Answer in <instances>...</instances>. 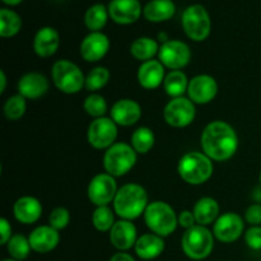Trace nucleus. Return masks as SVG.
Segmentation results:
<instances>
[{
    "instance_id": "obj_1",
    "label": "nucleus",
    "mask_w": 261,
    "mask_h": 261,
    "mask_svg": "<svg viewBox=\"0 0 261 261\" xmlns=\"http://www.w3.org/2000/svg\"><path fill=\"white\" fill-rule=\"evenodd\" d=\"M201 149L212 161L223 162L233 157L239 148L237 133L228 122L212 121L204 127L200 137Z\"/></svg>"
},
{
    "instance_id": "obj_2",
    "label": "nucleus",
    "mask_w": 261,
    "mask_h": 261,
    "mask_svg": "<svg viewBox=\"0 0 261 261\" xmlns=\"http://www.w3.org/2000/svg\"><path fill=\"white\" fill-rule=\"evenodd\" d=\"M114 212L117 217L134 221L144 214L148 206V194L139 184H125L117 191L114 200Z\"/></svg>"
},
{
    "instance_id": "obj_3",
    "label": "nucleus",
    "mask_w": 261,
    "mask_h": 261,
    "mask_svg": "<svg viewBox=\"0 0 261 261\" xmlns=\"http://www.w3.org/2000/svg\"><path fill=\"white\" fill-rule=\"evenodd\" d=\"M177 172L189 185H203L213 175V161L203 152H189L178 161Z\"/></svg>"
},
{
    "instance_id": "obj_4",
    "label": "nucleus",
    "mask_w": 261,
    "mask_h": 261,
    "mask_svg": "<svg viewBox=\"0 0 261 261\" xmlns=\"http://www.w3.org/2000/svg\"><path fill=\"white\" fill-rule=\"evenodd\" d=\"M143 216L152 233L161 237L170 236L178 226V216H176L172 206L166 201L155 200L149 203Z\"/></svg>"
},
{
    "instance_id": "obj_5",
    "label": "nucleus",
    "mask_w": 261,
    "mask_h": 261,
    "mask_svg": "<svg viewBox=\"0 0 261 261\" xmlns=\"http://www.w3.org/2000/svg\"><path fill=\"white\" fill-rule=\"evenodd\" d=\"M181 249L189 259L200 261L211 256L214 249V234L205 226L195 224L185 229L181 239Z\"/></svg>"
},
{
    "instance_id": "obj_6",
    "label": "nucleus",
    "mask_w": 261,
    "mask_h": 261,
    "mask_svg": "<svg viewBox=\"0 0 261 261\" xmlns=\"http://www.w3.org/2000/svg\"><path fill=\"white\" fill-rule=\"evenodd\" d=\"M51 78L56 88L65 94H75L86 87V76L75 63L58 60L51 69Z\"/></svg>"
},
{
    "instance_id": "obj_7",
    "label": "nucleus",
    "mask_w": 261,
    "mask_h": 261,
    "mask_svg": "<svg viewBox=\"0 0 261 261\" xmlns=\"http://www.w3.org/2000/svg\"><path fill=\"white\" fill-rule=\"evenodd\" d=\"M138 153L132 144L127 143H115L106 149L103 154V168L109 175L114 177L124 176L135 166Z\"/></svg>"
},
{
    "instance_id": "obj_8",
    "label": "nucleus",
    "mask_w": 261,
    "mask_h": 261,
    "mask_svg": "<svg viewBox=\"0 0 261 261\" xmlns=\"http://www.w3.org/2000/svg\"><path fill=\"white\" fill-rule=\"evenodd\" d=\"M181 23L185 35L195 42H201L211 35V17L208 10L200 4H193L186 8L182 13Z\"/></svg>"
},
{
    "instance_id": "obj_9",
    "label": "nucleus",
    "mask_w": 261,
    "mask_h": 261,
    "mask_svg": "<svg viewBox=\"0 0 261 261\" xmlns=\"http://www.w3.org/2000/svg\"><path fill=\"white\" fill-rule=\"evenodd\" d=\"M196 110L195 103L188 97L172 98L163 110V119L170 126L186 127L195 120Z\"/></svg>"
},
{
    "instance_id": "obj_10",
    "label": "nucleus",
    "mask_w": 261,
    "mask_h": 261,
    "mask_svg": "<svg viewBox=\"0 0 261 261\" xmlns=\"http://www.w3.org/2000/svg\"><path fill=\"white\" fill-rule=\"evenodd\" d=\"M117 139V124L111 117L94 119L87 130V140L94 149H109Z\"/></svg>"
},
{
    "instance_id": "obj_11",
    "label": "nucleus",
    "mask_w": 261,
    "mask_h": 261,
    "mask_svg": "<svg viewBox=\"0 0 261 261\" xmlns=\"http://www.w3.org/2000/svg\"><path fill=\"white\" fill-rule=\"evenodd\" d=\"M117 191L119 189H117V184L114 176L103 172L96 175L89 181L87 195L92 204H94L96 206H103L109 205L110 203H114Z\"/></svg>"
},
{
    "instance_id": "obj_12",
    "label": "nucleus",
    "mask_w": 261,
    "mask_h": 261,
    "mask_svg": "<svg viewBox=\"0 0 261 261\" xmlns=\"http://www.w3.org/2000/svg\"><path fill=\"white\" fill-rule=\"evenodd\" d=\"M158 59L165 68L171 70H181L190 63L191 50L182 41L168 40L160 46Z\"/></svg>"
},
{
    "instance_id": "obj_13",
    "label": "nucleus",
    "mask_w": 261,
    "mask_h": 261,
    "mask_svg": "<svg viewBox=\"0 0 261 261\" xmlns=\"http://www.w3.org/2000/svg\"><path fill=\"white\" fill-rule=\"evenodd\" d=\"M245 231V222L240 214L227 212L218 217L214 222L213 234L223 244H232L242 236Z\"/></svg>"
},
{
    "instance_id": "obj_14",
    "label": "nucleus",
    "mask_w": 261,
    "mask_h": 261,
    "mask_svg": "<svg viewBox=\"0 0 261 261\" xmlns=\"http://www.w3.org/2000/svg\"><path fill=\"white\" fill-rule=\"evenodd\" d=\"M218 93V83L208 74H199L189 82V98L196 105H206L213 101Z\"/></svg>"
},
{
    "instance_id": "obj_15",
    "label": "nucleus",
    "mask_w": 261,
    "mask_h": 261,
    "mask_svg": "<svg viewBox=\"0 0 261 261\" xmlns=\"http://www.w3.org/2000/svg\"><path fill=\"white\" fill-rule=\"evenodd\" d=\"M110 242L117 251H129L138 241V231L132 221L120 219L109 232Z\"/></svg>"
},
{
    "instance_id": "obj_16",
    "label": "nucleus",
    "mask_w": 261,
    "mask_h": 261,
    "mask_svg": "<svg viewBox=\"0 0 261 261\" xmlns=\"http://www.w3.org/2000/svg\"><path fill=\"white\" fill-rule=\"evenodd\" d=\"M107 9L115 23L124 25L137 22L143 13L139 0H111Z\"/></svg>"
},
{
    "instance_id": "obj_17",
    "label": "nucleus",
    "mask_w": 261,
    "mask_h": 261,
    "mask_svg": "<svg viewBox=\"0 0 261 261\" xmlns=\"http://www.w3.org/2000/svg\"><path fill=\"white\" fill-rule=\"evenodd\" d=\"M81 56L88 63H97L107 55L110 50V40L105 33L91 32L81 43Z\"/></svg>"
},
{
    "instance_id": "obj_18",
    "label": "nucleus",
    "mask_w": 261,
    "mask_h": 261,
    "mask_svg": "<svg viewBox=\"0 0 261 261\" xmlns=\"http://www.w3.org/2000/svg\"><path fill=\"white\" fill-rule=\"evenodd\" d=\"M48 79L43 74L37 71H30L20 76L18 81L17 88L18 94L24 97L25 99H38L45 96L48 91Z\"/></svg>"
},
{
    "instance_id": "obj_19",
    "label": "nucleus",
    "mask_w": 261,
    "mask_h": 261,
    "mask_svg": "<svg viewBox=\"0 0 261 261\" xmlns=\"http://www.w3.org/2000/svg\"><path fill=\"white\" fill-rule=\"evenodd\" d=\"M110 114L111 119L120 126H132L142 117V107L134 99L122 98L112 105Z\"/></svg>"
},
{
    "instance_id": "obj_20",
    "label": "nucleus",
    "mask_w": 261,
    "mask_h": 261,
    "mask_svg": "<svg viewBox=\"0 0 261 261\" xmlns=\"http://www.w3.org/2000/svg\"><path fill=\"white\" fill-rule=\"evenodd\" d=\"M32 251L37 254H47L54 251L60 242V233L51 226H40L28 236Z\"/></svg>"
},
{
    "instance_id": "obj_21",
    "label": "nucleus",
    "mask_w": 261,
    "mask_h": 261,
    "mask_svg": "<svg viewBox=\"0 0 261 261\" xmlns=\"http://www.w3.org/2000/svg\"><path fill=\"white\" fill-rule=\"evenodd\" d=\"M13 214L19 223H36L42 216V204L35 196H20L13 205Z\"/></svg>"
},
{
    "instance_id": "obj_22",
    "label": "nucleus",
    "mask_w": 261,
    "mask_h": 261,
    "mask_svg": "<svg viewBox=\"0 0 261 261\" xmlns=\"http://www.w3.org/2000/svg\"><path fill=\"white\" fill-rule=\"evenodd\" d=\"M60 46V36L53 27H42L33 38V50L40 58H50L55 55Z\"/></svg>"
},
{
    "instance_id": "obj_23",
    "label": "nucleus",
    "mask_w": 261,
    "mask_h": 261,
    "mask_svg": "<svg viewBox=\"0 0 261 261\" xmlns=\"http://www.w3.org/2000/svg\"><path fill=\"white\" fill-rule=\"evenodd\" d=\"M138 82L144 89H155L165 81V66L160 60H148L138 69Z\"/></svg>"
},
{
    "instance_id": "obj_24",
    "label": "nucleus",
    "mask_w": 261,
    "mask_h": 261,
    "mask_svg": "<svg viewBox=\"0 0 261 261\" xmlns=\"http://www.w3.org/2000/svg\"><path fill=\"white\" fill-rule=\"evenodd\" d=\"M165 240L155 233H145L138 239L134 251L139 259L150 261L160 257L165 251Z\"/></svg>"
},
{
    "instance_id": "obj_25",
    "label": "nucleus",
    "mask_w": 261,
    "mask_h": 261,
    "mask_svg": "<svg viewBox=\"0 0 261 261\" xmlns=\"http://www.w3.org/2000/svg\"><path fill=\"white\" fill-rule=\"evenodd\" d=\"M176 7L172 0H150L143 8V15L154 23L166 22L175 15Z\"/></svg>"
},
{
    "instance_id": "obj_26",
    "label": "nucleus",
    "mask_w": 261,
    "mask_h": 261,
    "mask_svg": "<svg viewBox=\"0 0 261 261\" xmlns=\"http://www.w3.org/2000/svg\"><path fill=\"white\" fill-rule=\"evenodd\" d=\"M196 223L200 226H209L216 222L219 217V205L216 199L211 196H204L199 199L193 208Z\"/></svg>"
},
{
    "instance_id": "obj_27",
    "label": "nucleus",
    "mask_w": 261,
    "mask_h": 261,
    "mask_svg": "<svg viewBox=\"0 0 261 261\" xmlns=\"http://www.w3.org/2000/svg\"><path fill=\"white\" fill-rule=\"evenodd\" d=\"M158 51H160V46H158L157 41L150 37H138L130 45V54L133 55V58L142 63L153 60Z\"/></svg>"
},
{
    "instance_id": "obj_28",
    "label": "nucleus",
    "mask_w": 261,
    "mask_h": 261,
    "mask_svg": "<svg viewBox=\"0 0 261 261\" xmlns=\"http://www.w3.org/2000/svg\"><path fill=\"white\" fill-rule=\"evenodd\" d=\"M189 79L186 74L181 70H171L166 74L165 81H163V88L166 93L172 98L182 97L189 88Z\"/></svg>"
},
{
    "instance_id": "obj_29",
    "label": "nucleus",
    "mask_w": 261,
    "mask_h": 261,
    "mask_svg": "<svg viewBox=\"0 0 261 261\" xmlns=\"http://www.w3.org/2000/svg\"><path fill=\"white\" fill-rule=\"evenodd\" d=\"M109 9L103 4H94L87 9L84 23L91 32H99L109 19Z\"/></svg>"
},
{
    "instance_id": "obj_30",
    "label": "nucleus",
    "mask_w": 261,
    "mask_h": 261,
    "mask_svg": "<svg viewBox=\"0 0 261 261\" xmlns=\"http://www.w3.org/2000/svg\"><path fill=\"white\" fill-rule=\"evenodd\" d=\"M22 28V18L12 9H0V36L9 38L17 35Z\"/></svg>"
},
{
    "instance_id": "obj_31",
    "label": "nucleus",
    "mask_w": 261,
    "mask_h": 261,
    "mask_svg": "<svg viewBox=\"0 0 261 261\" xmlns=\"http://www.w3.org/2000/svg\"><path fill=\"white\" fill-rule=\"evenodd\" d=\"M155 143V135L152 129L147 126L138 127L132 134V147L139 154H145L153 148Z\"/></svg>"
},
{
    "instance_id": "obj_32",
    "label": "nucleus",
    "mask_w": 261,
    "mask_h": 261,
    "mask_svg": "<svg viewBox=\"0 0 261 261\" xmlns=\"http://www.w3.org/2000/svg\"><path fill=\"white\" fill-rule=\"evenodd\" d=\"M5 246H7V251L10 255V257L18 261L27 259L30 256V252L32 251L30 240L23 234H13L12 239L8 241Z\"/></svg>"
},
{
    "instance_id": "obj_33",
    "label": "nucleus",
    "mask_w": 261,
    "mask_h": 261,
    "mask_svg": "<svg viewBox=\"0 0 261 261\" xmlns=\"http://www.w3.org/2000/svg\"><path fill=\"white\" fill-rule=\"evenodd\" d=\"M115 212L109 205L97 206L92 214V224L99 232H110L114 227Z\"/></svg>"
},
{
    "instance_id": "obj_34",
    "label": "nucleus",
    "mask_w": 261,
    "mask_h": 261,
    "mask_svg": "<svg viewBox=\"0 0 261 261\" xmlns=\"http://www.w3.org/2000/svg\"><path fill=\"white\" fill-rule=\"evenodd\" d=\"M25 110H27V102H25L24 97L20 94L9 97L3 107L4 116L9 121H17V120L22 119L25 114Z\"/></svg>"
},
{
    "instance_id": "obj_35",
    "label": "nucleus",
    "mask_w": 261,
    "mask_h": 261,
    "mask_svg": "<svg viewBox=\"0 0 261 261\" xmlns=\"http://www.w3.org/2000/svg\"><path fill=\"white\" fill-rule=\"evenodd\" d=\"M110 81V70L106 66H96L86 76V89L89 92L99 91Z\"/></svg>"
},
{
    "instance_id": "obj_36",
    "label": "nucleus",
    "mask_w": 261,
    "mask_h": 261,
    "mask_svg": "<svg viewBox=\"0 0 261 261\" xmlns=\"http://www.w3.org/2000/svg\"><path fill=\"white\" fill-rule=\"evenodd\" d=\"M83 109L91 117L99 119V117L105 116L109 107H107V102L105 97H102L98 93H91L84 99Z\"/></svg>"
},
{
    "instance_id": "obj_37",
    "label": "nucleus",
    "mask_w": 261,
    "mask_h": 261,
    "mask_svg": "<svg viewBox=\"0 0 261 261\" xmlns=\"http://www.w3.org/2000/svg\"><path fill=\"white\" fill-rule=\"evenodd\" d=\"M69 222H70V213L64 206H58L48 216V226L55 228L56 231H61V229L66 228Z\"/></svg>"
},
{
    "instance_id": "obj_38",
    "label": "nucleus",
    "mask_w": 261,
    "mask_h": 261,
    "mask_svg": "<svg viewBox=\"0 0 261 261\" xmlns=\"http://www.w3.org/2000/svg\"><path fill=\"white\" fill-rule=\"evenodd\" d=\"M245 242L254 251L261 250V226H251L245 232Z\"/></svg>"
},
{
    "instance_id": "obj_39",
    "label": "nucleus",
    "mask_w": 261,
    "mask_h": 261,
    "mask_svg": "<svg viewBox=\"0 0 261 261\" xmlns=\"http://www.w3.org/2000/svg\"><path fill=\"white\" fill-rule=\"evenodd\" d=\"M245 221L250 226H261V204H251L246 209Z\"/></svg>"
},
{
    "instance_id": "obj_40",
    "label": "nucleus",
    "mask_w": 261,
    "mask_h": 261,
    "mask_svg": "<svg viewBox=\"0 0 261 261\" xmlns=\"http://www.w3.org/2000/svg\"><path fill=\"white\" fill-rule=\"evenodd\" d=\"M12 226L7 218H0V245H7L12 239Z\"/></svg>"
},
{
    "instance_id": "obj_41",
    "label": "nucleus",
    "mask_w": 261,
    "mask_h": 261,
    "mask_svg": "<svg viewBox=\"0 0 261 261\" xmlns=\"http://www.w3.org/2000/svg\"><path fill=\"white\" fill-rule=\"evenodd\" d=\"M196 224L195 216H194L193 212L190 211H182L178 216V226L182 227V228L189 229L191 227H194Z\"/></svg>"
},
{
    "instance_id": "obj_42",
    "label": "nucleus",
    "mask_w": 261,
    "mask_h": 261,
    "mask_svg": "<svg viewBox=\"0 0 261 261\" xmlns=\"http://www.w3.org/2000/svg\"><path fill=\"white\" fill-rule=\"evenodd\" d=\"M109 261H137V260H135L132 255L127 254V252L117 251L116 254H114L111 257H110Z\"/></svg>"
},
{
    "instance_id": "obj_43",
    "label": "nucleus",
    "mask_w": 261,
    "mask_h": 261,
    "mask_svg": "<svg viewBox=\"0 0 261 261\" xmlns=\"http://www.w3.org/2000/svg\"><path fill=\"white\" fill-rule=\"evenodd\" d=\"M7 88V75L4 70H0V94H3Z\"/></svg>"
},
{
    "instance_id": "obj_44",
    "label": "nucleus",
    "mask_w": 261,
    "mask_h": 261,
    "mask_svg": "<svg viewBox=\"0 0 261 261\" xmlns=\"http://www.w3.org/2000/svg\"><path fill=\"white\" fill-rule=\"evenodd\" d=\"M2 2L4 3V4L10 5V7H15V5L20 4V3H22L23 0H2Z\"/></svg>"
},
{
    "instance_id": "obj_45",
    "label": "nucleus",
    "mask_w": 261,
    "mask_h": 261,
    "mask_svg": "<svg viewBox=\"0 0 261 261\" xmlns=\"http://www.w3.org/2000/svg\"><path fill=\"white\" fill-rule=\"evenodd\" d=\"M2 261H18V260H14V259H12V257H9V259H4Z\"/></svg>"
},
{
    "instance_id": "obj_46",
    "label": "nucleus",
    "mask_w": 261,
    "mask_h": 261,
    "mask_svg": "<svg viewBox=\"0 0 261 261\" xmlns=\"http://www.w3.org/2000/svg\"><path fill=\"white\" fill-rule=\"evenodd\" d=\"M260 184H261V170H260Z\"/></svg>"
}]
</instances>
